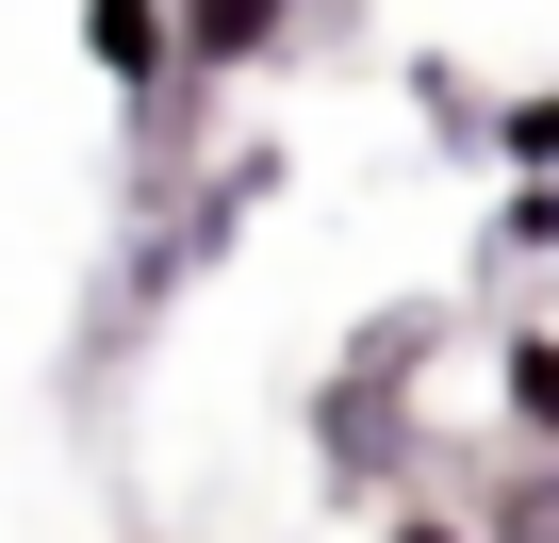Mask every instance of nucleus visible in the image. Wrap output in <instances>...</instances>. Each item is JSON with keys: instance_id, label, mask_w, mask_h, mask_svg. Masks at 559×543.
<instances>
[{"instance_id": "f257e3e1", "label": "nucleus", "mask_w": 559, "mask_h": 543, "mask_svg": "<svg viewBox=\"0 0 559 543\" xmlns=\"http://www.w3.org/2000/svg\"><path fill=\"white\" fill-rule=\"evenodd\" d=\"M297 50V0H165V83H247Z\"/></svg>"}, {"instance_id": "f03ea898", "label": "nucleus", "mask_w": 559, "mask_h": 543, "mask_svg": "<svg viewBox=\"0 0 559 543\" xmlns=\"http://www.w3.org/2000/svg\"><path fill=\"white\" fill-rule=\"evenodd\" d=\"M83 67L116 99H165V0H83Z\"/></svg>"}, {"instance_id": "7ed1b4c3", "label": "nucleus", "mask_w": 559, "mask_h": 543, "mask_svg": "<svg viewBox=\"0 0 559 543\" xmlns=\"http://www.w3.org/2000/svg\"><path fill=\"white\" fill-rule=\"evenodd\" d=\"M493 412H510V445H559V330L493 346Z\"/></svg>"}, {"instance_id": "20e7f679", "label": "nucleus", "mask_w": 559, "mask_h": 543, "mask_svg": "<svg viewBox=\"0 0 559 543\" xmlns=\"http://www.w3.org/2000/svg\"><path fill=\"white\" fill-rule=\"evenodd\" d=\"M477 149H493L510 181H543V165H559V99H543V83H510V99H477Z\"/></svg>"}, {"instance_id": "39448f33", "label": "nucleus", "mask_w": 559, "mask_h": 543, "mask_svg": "<svg viewBox=\"0 0 559 543\" xmlns=\"http://www.w3.org/2000/svg\"><path fill=\"white\" fill-rule=\"evenodd\" d=\"M477 247H493V263H543V247H559V181H510V198H493V231H477Z\"/></svg>"}, {"instance_id": "423d86ee", "label": "nucleus", "mask_w": 559, "mask_h": 543, "mask_svg": "<svg viewBox=\"0 0 559 543\" xmlns=\"http://www.w3.org/2000/svg\"><path fill=\"white\" fill-rule=\"evenodd\" d=\"M379 543H477V527H461V510H395Z\"/></svg>"}]
</instances>
